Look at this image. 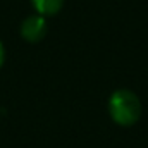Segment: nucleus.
Wrapping results in <instances>:
<instances>
[{
	"label": "nucleus",
	"instance_id": "obj_1",
	"mask_svg": "<svg viewBox=\"0 0 148 148\" xmlns=\"http://www.w3.org/2000/svg\"><path fill=\"white\" fill-rule=\"evenodd\" d=\"M141 109L138 95L127 88L115 90L109 98V115L121 127L134 126L141 117Z\"/></svg>",
	"mask_w": 148,
	"mask_h": 148
},
{
	"label": "nucleus",
	"instance_id": "obj_2",
	"mask_svg": "<svg viewBox=\"0 0 148 148\" xmlns=\"http://www.w3.org/2000/svg\"><path fill=\"white\" fill-rule=\"evenodd\" d=\"M19 33H21V38L24 41H28V43H38V41H41L45 38V35H47V21H45V17L40 16V14L28 16L21 23Z\"/></svg>",
	"mask_w": 148,
	"mask_h": 148
},
{
	"label": "nucleus",
	"instance_id": "obj_3",
	"mask_svg": "<svg viewBox=\"0 0 148 148\" xmlns=\"http://www.w3.org/2000/svg\"><path fill=\"white\" fill-rule=\"evenodd\" d=\"M64 2L66 0H31L36 14L43 16V17H50V16L59 14L64 7Z\"/></svg>",
	"mask_w": 148,
	"mask_h": 148
},
{
	"label": "nucleus",
	"instance_id": "obj_4",
	"mask_svg": "<svg viewBox=\"0 0 148 148\" xmlns=\"http://www.w3.org/2000/svg\"><path fill=\"white\" fill-rule=\"evenodd\" d=\"M3 62H5V48H3V43L0 41V67L3 66Z\"/></svg>",
	"mask_w": 148,
	"mask_h": 148
}]
</instances>
